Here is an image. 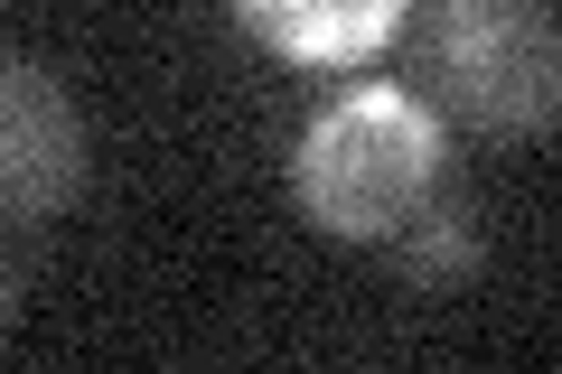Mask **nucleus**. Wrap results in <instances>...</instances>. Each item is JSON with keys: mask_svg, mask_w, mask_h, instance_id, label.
I'll list each match as a JSON object with an SVG mask.
<instances>
[{"mask_svg": "<svg viewBox=\"0 0 562 374\" xmlns=\"http://www.w3.org/2000/svg\"><path fill=\"white\" fill-rule=\"evenodd\" d=\"M441 178V122L403 84H347L291 150V197L338 243H384Z\"/></svg>", "mask_w": 562, "mask_h": 374, "instance_id": "f257e3e1", "label": "nucleus"}, {"mask_svg": "<svg viewBox=\"0 0 562 374\" xmlns=\"http://www.w3.org/2000/svg\"><path fill=\"white\" fill-rule=\"evenodd\" d=\"M431 76L450 113L479 132H543L553 122V20L535 0H431Z\"/></svg>", "mask_w": 562, "mask_h": 374, "instance_id": "f03ea898", "label": "nucleus"}, {"mask_svg": "<svg viewBox=\"0 0 562 374\" xmlns=\"http://www.w3.org/2000/svg\"><path fill=\"white\" fill-rule=\"evenodd\" d=\"M85 188V113L38 57L0 47V225H47Z\"/></svg>", "mask_w": 562, "mask_h": 374, "instance_id": "7ed1b4c3", "label": "nucleus"}, {"mask_svg": "<svg viewBox=\"0 0 562 374\" xmlns=\"http://www.w3.org/2000/svg\"><path fill=\"white\" fill-rule=\"evenodd\" d=\"M235 20L291 66H366L403 29V0H235Z\"/></svg>", "mask_w": 562, "mask_h": 374, "instance_id": "20e7f679", "label": "nucleus"}, {"mask_svg": "<svg viewBox=\"0 0 562 374\" xmlns=\"http://www.w3.org/2000/svg\"><path fill=\"white\" fill-rule=\"evenodd\" d=\"M384 243L403 253V281H422V291H460V281H479V262H487L479 216H469V206H431V197H422Z\"/></svg>", "mask_w": 562, "mask_h": 374, "instance_id": "39448f33", "label": "nucleus"}, {"mask_svg": "<svg viewBox=\"0 0 562 374\" xmlns=\"http://www.w3.org/2000/svg\"><path fill=\"white\" fill-rule=\"evenodd\" d=\"M20 328V272H10V253H0V337Z\"/></svg>", "mask_w": 562, "mask_h": 374, "instance_id": "423d86ee", "label": "nucleus"}]
</instances>
